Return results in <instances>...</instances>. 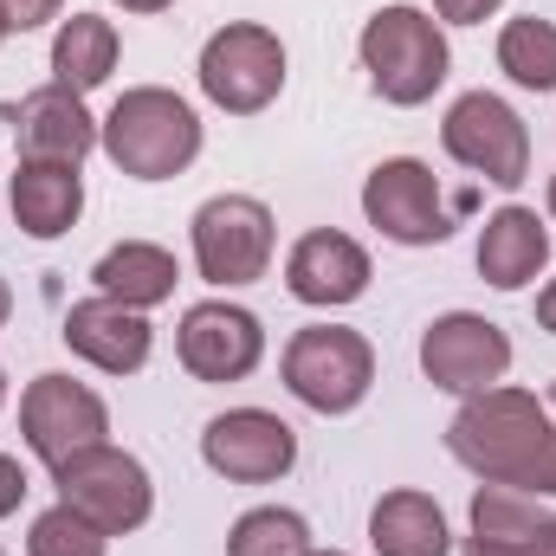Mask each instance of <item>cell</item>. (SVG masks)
<instances>
[{
    "label": "cell",
    "mask_w": 556,
    "mask_h": 556,
    "mask_svg": "<svg viewBox=\"0 0 556 556\" xmlns=\"http://www.w3.org/2000/svg\"><path fill=\"white\" fill-rule=\"evenodd\" d=\"M551 433L556 427L544 420L538 395H525V389H479V395H466V408L453 415L446 446H453V459H459L466 472H479L485 485H518V492H525V479H531V466L544 459Z\"/></svg>",
    "instance_id": "6da1fadb"
},
{
    "label": "cell",
    "mask_w": 556,
    "mask_h": 556,
    "mask_svg": "<svg viewBox=\"0 0 556 556\" xmlns=\"http://www.w3.org/2000/svg\"><path fill=\"white\" fill-rule=\"evenodd\" d=\"M98 142H104V155H111L124 175H137V181H168V175H181V168L201 155V117H194L175 91L137 85V91H124V98L111 104V117L98 124Z\"/></svg>",
    "instance_id": "7a4b0ae2"
},
{
    "label": "cell",
    "mask_w": 556,
    "mask_h": 556,
    "mask_svg": "<svg viewBox=\"0 0 556 556\" xmlns=\"http://www.w3.org/2000/svg\"><path fill=\"white\" fill-rule=\"evenodd\" d=\"M363 72L389 104H427L446 85V39L420 7H382L363 26Z\"/></svg>",
    "instance_id": "3957f363"
},
{
    "label": "cell",
    "mask_w": 556,
    "mask_h": 556,
    "mask_svg": "<svg viewBox=\"0 0 556 556\" xmlns=\"http://www.w3.org/2000/svg\"><path fill=\"white\" fill-rule=\"evenodd\" d=\"M52 485H59V505H72L78 518H91L104 538L137 531V525H149V511H155V485H149L142 459L124 453V446H111V440L59 459L52 466Z\"/></svg>",
    "instance_id": "277c9868"
},
{
    "label": "cell",
    "mask_w": 556,
    "mask_h": 556,
    "mask_svg": "<svg viewBox=\"0 0 556 556\" xmlns=\"http://www.w3.org/2000/svg\"><path fill=\"white\" fill-rule=\"evenodd\" d=\"M376 382V350L356 337V330H337V324H311L285 343V389L317 408V415H350L363 408Z\"/></svg>",
    "instance_id": "5b68a950"
},
{
    "label": "cell",
    "mask_w": 556,
    "mask_h": 556,
    "mask_svg": "<svg viewBox=\"0 0 556 556\" xmlns=\"http://www.w3.org/2000/svg\"><path fill=\"white\" fill-rule=\"evenodd\" d=\"M201 91L227 117H253L285 91V46L273 26H220L201 46Z\"/></svg>",
    "instance_id": "8992f818"
},
{
    "label": "cell",
    "mask_w": 556,
    "mask_h": 556,
    "mask_svg": "<svg viewBox=\"0 0 556 556\" xmlns=\"http://www.w3.org/2000/svg\"><path fill=\"white\" fill-rule=\"evenodd\" d=\"M440 142H446V155H453L459 168H472V175H485V181H498V188H518V181L531 175L525 117H518L505 98H492V91H466V98L446 111Z\"/></svg>",
    "instance_id": "52a82bcc"
},
{
    "label": "cell",
    "mask_w": 556,
    "mask_h": 556,
    "mask_svg": "<svg viewBox=\"0 0 556 556\" xmlns=\"http://www.w3.org/2000/svg\"><path fill=\"white\" fill-rule=\"evenodd\" d=\"M194 266L207 285H253L273 266V207L253 194H214L194 214Z\"/></svg>",
    "instance_id": "ba28073f"
},
{
    "label": "cell",
    "mask_w": 556,
    "mask_h": 556,
    "mask_svg": "<svg viewBox=\"0 0 556 556\" xmlns=\"http://www.w3.org/2000/svg\"><path fill=\"white\" fill-rule=\"evenodd\" d=\"M363 214L382 240L395 247H440L453 233V207L440 201V181L433 168L415 162V155H395L382 162L369 181H363Z\"/></svg>",
    "instance_id": "9c48e42d"
},
{
    "label": "cell",
    "mask_w": 556,
    "mask_h": 556,
    "mask_svg": "<svg viewBox=\"0 0 556 556\" xmlns=\"http://www.w3.org/2000/svg\"><path fill=\"white\" fill-rule=\"evenodd\" d=\"M420 369L433 389L446 395H479L492 389L505 369H511V337L492 324V317H472V311H446L427 324L420 337Z\"/></svg>",
    "instance_id": "30bf717a"
},
{
    "label": "cell",
    "mask_w": 556,
    "mask_h": 556,
    "mask_svg": "<svg viewBox=\"0 0 556 556\" xmlns=\"http://www.w3.org/2000/svg\"><path fill=\"white\" fill-rule=\"evenodd\" d=\"M20 433H26V446L46 466H59V459L85 453V446H104L111 415H104V402L85 382H72V376H33L26 395H20Z\"/></svg>",
    "instance_id": "8fae6325"
},
{
    "label": "cell",
    "mask_w": 556,
    "mask_h": 556,
    "mask_svg": "<svg viewBox=\"0 0 556 556\" xmlns=\"http://www.w3.org/2000/svg\"><path fill=\"white\" fill-rule=\"evenodd\" d=\"M201 459L233 479V485H273L298 466V433L266 408H233V415H214L201 433Z\"/></svg>",
    "instance_id": "7c38bea8"
},
{
    "label": "cell",
    "mask_w": 556,
    "mask_h": 556,
    "mask_svg": "<svg viewBox=\"0 0 556 556\" xmlns=\"http://www.w3.org/2000/svg\"><path fill=\"white\" fill-rule=\"evenodd\" d=\"M175 350H181V369L194 382H247L266 356V330L240 304H194L181 317Z\"/></svg>",
    "instance_id": "4fadbf2b"
},
{
    "label": "cell",
    "mask_w": 556,
    "mask_h": 556,
    "mask_svg": "<svg viewBox=\"0 0 556 556\" xmlns=\"http://www.w3.org/2000/svg\"><path fill=\"white\" fill-rule=\"evenodd\" d=\"M7 124H13V142L26 162H85L98 149V124H91L85 98L65 85L26 91L20 104H7Z\"/></svg>",
    "instance_id": "5bb4252c"
},
{
    "label": "cell",
    "mask_w": 556,
    "mask_h": 556,
    "mask_svg": "<svg viewBox=\"0 0 556 556\" xmlns=\"http://www.w3.org/2000/svg\"><path fill=\"white\" fill-rule=\"evenodd\" d=\"M65 343L91 363V369H104V376H137L142 363H149V317L130 311V304H117V298H85V304H72L65 311Z\"/></svg>",
    "instance_id": "9a60e30c"
},
{
    "label": "cell",
    "mask_w": 556,
    "mask_h": 556,
    "mask_svg": "<svg viewBox=\"0 0 556 556\" xmlns=\"http://www.w3.org/2000/svg\"><path fill=\"white\" fill-rule=\"evenodd\" d=\"M285 285H291L298 304H324V311H330V304H356V298L369 291V253H363L350 233L317 227V233H304V240L291 247Z\"/></svg>",
    "instance_id": "2e32d148"
},
{
    "label": "cell",
    "mask_w": 556,
    "mask_h": 556,
    "mask_svg": "<svg viewBox=\"0 0 556 556\" xmlns=\"http://www.w3.org/2000/svg\"><path fill=\"white\" fill-rule=\"evenodd\" d=\"M78 214H85L78 162H20V175H13V220H20V233L59 240V233L78 227Z\"/></svg>",
    "instance_id": "e0dca14e"
},
{
    "label": "cell",
    "mask_w": 556,
    "mask_h": 556,
    "mask_svg": "<svg viewBox=\"0 0 556 556\" xmlns=\"http://www.w3.org/2000/svg\"><path fill=\"white\" fill-rule=\"evenodd\" d=\"M551 260V233L531 207H498L479 233V278L498 291H525Z\"/></svg>",
    "instance_id": "ac0fdd59"
},
{
    "label": "cell",
    "mask_w": 556,
    "mask_h": 556,
    "mask_svg": "<svg viewBox=\"0 0 556 556\" xmlns=\"http://www.w3.org/2000/svg\"><path fill=\"white\" fill-rule=\"evenodd\" d=\"M369 544L376 556H446V518L427 492H389L369 511Z\"/></svg>",
    "instance_id": "d6986e66"
},
{
    "label": "cell",
    "mask_w": 556,
    "mask_h": 556,
    "mask_svg": "<svg viewBox=\"0 0 556 556\" xmlns=\"http://www.w3.org/2000/svg\"><path fill=\"white\" fill-rule=\"evenodd\" d=\"M111 72H117V26L98 20V13H72L59 26V39H52V85H65V91L85 98Z\"/></svg>",
    "instance_id": "ffe728a7"
},
{
    "label": "cell",
    "mask_w": 556,
    "mask_h": 556,
    "mask_svg": "<svg viewBox=\"0 0 556 556\" xmlns=\"http://www.w3.org/2000/svg\"><path fill=\"white\" fill-rule=\"evenodd\" d=\"M91 278H98L104 298H117V304H130V311H149V304L175 298V253H162V247H149V240H124V247H111V253L98 260Z\"/></svg>",
    "instance_id": "44dd1931"
},
{
    "label": "cell",
    "mask_w": 556,
    "mask_h": 556,
    "mask_svg": "<svg viewBox=\"0 0 556 556\" xmlns=\"http://www.w3.org/2000/svg\"><path fill=\"white\" fill-rule=\"evenodd\" d=\"M498 65H505V78L511 85H525V91H556V26L551 20H511L505 33H498Z\"/></svg>",
    "instance_id": "7402d4cb"
},
{
    "label": "cell",
    "mask_w": 556,
    "mask_h": 556,
    "mask_svg": "<svg viewBox=\"0 0 556 556\" xmlns=\"http://www.w3.org/2000/svg\"><path fill=\"white\" fill-rule=\"evenodd\" d=\"M227 556H311V525L298 511L260 505L227 531Z\"/></svg>",
    "instance_id": "603a6c76"
},
{
    "label": "cell",
    "mask_w": 556,
    "mask_h": 556,
    "mask_svg": "<svg viewBox=\"0 0 556 556\" xmlns=\"http://www.w3.org/2000/svg\"><path fill=\"white\" fill-rule=\"evenodd\" d=\"M104 544H111V538H104L91 518H78L72 505L39 511L33 531H26V556H104Z\"/></svg>",
    "instance_id": "cb8c5ba5"
},
{
    "label": "cell",
    "mask_w": 556,
    "mask_h": 556,
    "mask_svg": "<svg viewBox=\"0 0 556 556\" xmlns=\"http://www.w3.org/2000/svg\"><path fill=\"white\" fill-rule=\"evenodd\" d=\"M7 7V20H13V33H33V26H46V20H59V7L65 0H0Z\"/></svg>",
    "instance_id": "d4e9b609"
},
{
    "label": "cell",
    "mask_w": 556,
    "mask_h": 556,
    "mask_svg": "<svg viewBox=\"0 0 556 556\" xmlns=\"http://www.w3.org/2000/svg\"><path fill=\"white\" fill-rule=\"evenodd\" d=\"M20 498H26V472H20V459H7V453H0V518H13V511H20Z\"/></svg>",
    "instance_id": "484cf974"
},
{
    "label": "cell",
    "mask_w": 556,
    "mask_h": 556,
    "mask_svg": "<svg viewBox=\"0 0 556 556\" xmlns=\"http://www.w3.org/2000/svg\"><path fill=\"white\" fill-rule=\"evenodd\" d=\"M492 7H505V0H433V13H440V20H453V26H479Z\"/></svg>",
    "instance_id": "4316f807"
},
{
    "label": "cell",
    "mask_w": 556,
    "mask_h": 556,
    "mask_svg": "<svg viewBox=\"0 0 556 556\" xmlns=\"http://www.w3.org/2000/svg\"><path fill=\"white\" fill-rule=\"evenodd\" d=\"M466 556H551L538 544H485V538H466Z\"/></svg>",
    "instance_id": "83f0119b"
},
{
    "label": "cell",
    "mask_w": 556,
    "mask_h": 556,
    "mask_svg": "<svg viewBox=\"0 0 556 556\" xmlns=\"http://www.w3.org/2000/svg\"><path fill=\"white\" fill-rule=\"evenodd\" d=\"M538 324H544V330H556V278L538 291Z\"/></svg>",
    "instance_id": "f1b7e54d"
},
{
    "label": "cell",
    "mask_w": 556,
    "mask_h": 556,
    "mask_svg": "<svg viewBox=\"0 0 556 556\" xmlns=\"http://www.w3.org/2000/svg\"><path fill=\"white\" fill-rule=\"evenodd\" d=\"M124 13H162V7H175V0H117Z\"/></svg>",
    "instance_id": "f546056e"
},
{
    "label": "cell",
    "mask_w": 556,
    "mask_h": 556,
    "mask_svg": "<svg viewBox=\"0 0 556 556\" xmlns=\"http://www.w3.org/2000/svg\"><path fill=\"white\" fill-rule=\"evenodd\" d=\"M7 311H13V291H7V278H0V324H7Z\"/></svg>",
    "instance_id": "4dcf8cb0"
},
{
    "label": "cell",
    "mask_w": 556,
    "mask_h": 556,
    "mask_svg": "<svg viewBox=\"0 0 556 556\" xmlns=\"http://www.w3.org/2000/svg\"><path fill=\"white\" fill-rule=\"evenodd\" d=\"M7 33H13V20H7V7H0V46H7Z\"/></svg>",
    "instance_id": "1f68e13d"
},
{
    "label": "cell",
    "mask_w": 556,
    "mask_h": 556,
    "mask_svg": "<svg viewBox=\"0 0 556 556\" xmlns=\"http://www.w3.org/2000/svg\"><path fill=\"white\" fill-rule=\"evenodd\" d=\"M551 220H556V175H551Z\"/></svg>",
    "instance_id": "d6a6232c"
},
{
    "label": "cell",
    "mask_w": 556,
    "mask_h": 556,
    "mask_svg": "<svg viewBox=\"0 0 556 556\" xmlns=\"http://www.w3.org/2000/svg\"><path fill=\"white\" fill-rule=\"evenodd\" d=\"M311 556H343V551H311Z\"/></svg>",
    "instance_id": "836d02e7"
},
{
    "label": "cell",
    "mask_w": 556,
    "mask_h": 556,
    "mask_svg": "<svg viewBox=\"0 0 556 556\" xmlns=\"http://www.w3.org/2000/svg\"><path fill=\"white\" fill-rule=\"evenodd\" d=\"M0 402H7V376H0Z\"/></svg>",
    "instance_id": "e575fe53"
},
{
    "label": "cell",
    "mask_w": 556,
    "mask_h": 556,
    "mask_svg": "<svg viewBox=\"0 0 556 556\" xmlns=\"http://www.w3.org/2000/svg\"><path fill=\"white\" fill-rule=\"evenodd\" d=\"M551 556H556V538H551Z\"/></svg>",
    "instance_id": "d590c367"
},
{
    "label": "cell",
    "mask_w": 556,
    "mask_h": 556,
    "mask_svg": "<svg viewBox=\"0 0 556 556\" xmlns=\"http://www.w3.org/2000/svg\"><path fill=\"white\" fill-rule=\"evenodd\" d=\"M551 402H556V389H551Z\"/></svg>",
    "instance_id": "8d00e7d4"
}]
</instances>
